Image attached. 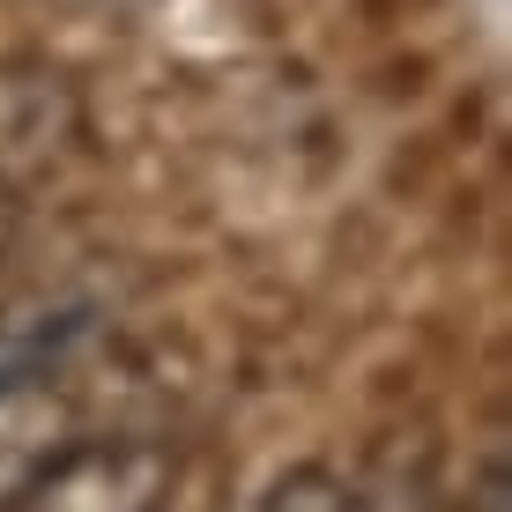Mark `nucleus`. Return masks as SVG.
Returning a JSON list of instances; mask_svg holds the SVG:
<instances>
[{
  "mask_svg": "<svg viewBox=\"0 0 512 512\" xmlns=\"http://www.w3.org/2000/svg\"><path fill=\"white\" fill-rule=\"evenodd\" d=\"M179 483V453L156 438H90L52 461L8 512H164Z\"/></svg>",
  "mask_w": 512,
  "mask_h": 512,
  "instance_id": "obj_1",
  "label": "nucleus"
},
{
  "mask_svg": "<svg viewBox=\"0 0 512 512\" xmlns=\"http://www.w3.org/2000/svg\"><path fill=\"white\" fill-rule=\"evenodd\" d=\"M349 512H453L446 475H438V446L423 431H394L372 446V461L349 483Z\"/></svg>",
  "mask_w": 512,
  "mask_h": 512,
  "instance_id": "obj_2",
  "label": "nucleus"
},
{
  "mask_svg": "<svg viewBox=\"0 0 512 512\" xmlns=\"http://www.w3.org/2000/svg\"><path fill=\"white\" fill-rule=\"evenodd\" d=\"M245 512H349V483L327 475V468H290V475H275Z\"/></svg>",
  "mask_w": 512,
  "mask_h": 512,
  "instance_id": "obj_3",
  "label": "nucleus"
},
{
  "mask_svg": "<svg viewBox=\"0 0 512 512\" xmlns=\"http://www.w3.org/2000/svg\"><path fill=\"white\" fill-rule=\"evenodd\" d=\"M468 512H505V446H490V453H483V475H475Z\"/></svg>",
  "mask_w": 512,
  "mask_h": 512,
  "instance_id": "obj_4",
  "label": "nucleus"
}]
</instances>
